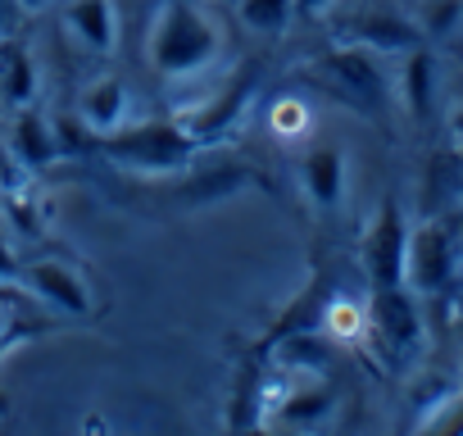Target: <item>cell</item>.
<instances>
[{
    "label": "cell",
    "instance_id": "obj_6",
    "mask_svg": "<svg viewBox=\"0 0 463 436\" xmlns=\"http://www.w3.org/2000/svg\"><path fill=\"white\" fill-rule=\"evenodd\" d=\"M19 282L33 300H42L46 309L64 314V318H91L96 314V291L87 282V273L69 260H33V264H19Z\"/></svg>",
    "mask_w": 463,
    "mask_h": 436
},
{
    "label": "cell",
    "instance_id": "obj_12",
    "mask_svg": "<svg viewBox=\"0 0 463 436\" xmlns=\"http://www.w3.org/2000/svg\"><path fill=\"white\" fill-rule=\"evenodd\" d=\"M37 96V69H33V51L24 46V37H5L0 42V100L10 109L33 105Z\"/></svg>",
    "mask_w": 463,
    "mask_h": 436
},
{
    "label": "cell",
    "instance_id": "obj_1",
    "mask_svg": "<svg viewBox=\"0 0 463 436\" xmlns=\"http://www.w3.org/2000/svg\"><path fill=\"white\" fill-rule=\"evenodd\" d=\"M146 55L159 78L186 82L218 64L222 55V24L209 0H159L146 33Z\"/></svg>",
    "mask_w": 463,
    "mask_h": 436
},
{
    "label": "cell",
    "instance_id": "obj_17",
    "mask_svg": "<svg viewBox=\"0 0 463 436\" xmlns=\"http://www.w3.org/2000/svg\"><path fill=\"white\" fill-rule=\"evenodd\" d=\"M323 323H327V336H336V341H359V336L368 332V309L341 296V300H327Z\"/></svg>",
    "mask_w": 463,
    "mask_h": 436
},
{
    "label": "cell",
    "instance_id": "obj_10",
    "mask_svg": "<svg viewBox=\"0 0 463 436\" xmlns=\"http://www.w3.org/2000/svg\"><path fill=\"white\" fill-rule=\"evenodd\" d=\"M10 155L19 168L37 173V168H51L60 159V137H55V123H46L33 105L14 109V128H10Z\"/></svg>",
    "mask_w": 463,
    "mask_h": 436
},
{
    "label": "cell",
    "instance_id": "obj_9",
    "mask_svg": "<svg viewBox=\"0 0 463 436\" xmlns=\"http://www.w3.org/2000/svg\"><path fill=\"white\" fill-rule=\"evenodd\" d=\"M64 28L91 55H114L118 51V10H114V0H73V5L64 10Z\"/></svg>",
    "mask_w": 463,
    "mask_h": 436
},
{
    "label": "cell",
    "instance_id": "obj_25",
    "mask_svg": "<svg viewBox=\"0 0 463 436\" xmlns=\"http://www.w3.org/2000/svg\"><path fill=\"white\" fill-rule=\"evenodd\" d=\"M19 5H24L28 14H37V10H46V5H51V0H19Z\"/></svg>",
    "mask_w": 463,
    "mask_h": 436
},
{
    "label": "cell",
    "instance_id": "obj_2",
    "mask_svg": "<svg viewBox=\"0 0 463 436\" xmlns=\"http://www.w3.org/2000/svg\"><path fill=\"white\" fill-rule=\"evenodd\" d=\"M195 150L200 141L168 118L132 123V128L118 123L114 132H100V155L123 173H186Z\"/></svg>",
    "mask_w": 463,
    "mask_h": 436
},
{
    "label": "cell",
    "instance_id": "obj_22",
    "mask_svg": "<svg viewBox=\"0 0 463 436\" xmlns=\"http://www.w3.org/2000/svg\"><path fill=\"white\" fill-rule=\"evenodd\" d=\"M0 282H19V260H14L5 237H0Z\"/></svg>",
    "mask_w": 463,
    "mask_h": 436
},
{
    "label": "cell",
    "instance_id": "obj_20",
    "mask_svg": "<svg viewBox=\"0 0 463 436\" xmlns=\"http://www.w3.org/2000/svg\"><path fill=\"white\" fill-rule=\"evenodd\" d=\"M269 128H273L278 137L296 141V137L309 128V114H305V105H300V100H278V105H273V114H269Z\"/></svg>",
    "mask_w": 463,
    "mask_h": 436
},
{
    "label": "cell",
    "instance_id": "obj_8",
    "mask_svg": "<svg viewBox=\"0 0 463 436\" xmlns=\"http://www.w3.org/2000/svg\"><path fill=\"white\" fill-rule=\"evenodd\" d=\"M368 332L386 355H413L422 346V314L409 287H377L368 300Z\"/></svg>",
    "mask_w": 463,
    "mask_h": 436
},
{
    "label": "cell",
    "instance_id": "obj_13",
    "mask_svg": "<svg viewBox=\"0 0 463 436\" xmlns=\"http://www.w3.org/2000/svg\"><path fill=\"white\" fill-rule=\"evenodd\" d=\"M78 109H82V123L91 132H114L123 123V114H128V87H123V78L100 73L96 82H87Z\"/></svg>",
    "mask_w": 463,
    "mask_h": 436
},
{
    "label": "cell",
    "instance_id": "obj_21",
    "mask_svg": "<svg viewBox=\"0 0 463 436\" xmlns=\"http://www.w3.org/2000/svg\"><path fill=\"white\" fill-rule=\"evenodd\" d=\"M24 19H28V10L19 5V0H0V42L19 37L24 33Z\"/></svg>",
    "mask_w": 463,
    "mask_h": 436
},
{
    "label": "cell",
    "instance_id": "obj_3",
    "mask_svg": "<svg viewBox=\"0 0 463 436\" xmlns=\"http://www.w3.org/2000/svg\"><path fill=\"white\" fill-rule=\"evenodd\" d=\"M309 78L323 87V91H332L336 100H345L354 114H364V118H373V123H382L386 118V73L377 69V51H364V46H336V51H327L323 60H314L309 64Z\"/></svg>",
    "mask_w": 463,
    "mask_h": 436
},
{
    "label": "cell",
    "instance_id": "obj_18",
    "mask_svg": "<svg viewBox=\"0 0 463 436\" xmlns=\"http://www.w3.org/2000/svg\"><path fill=\"white\" fill-rule=\"evenodd\" d=\"M458 10H463L458 0H427V10H422V19H418L422 37H445V33H454Z\"/></svg>",
    "mask_w": 463,
    "mask_h": 436
},
{
    "label": "cell",
    "instance_id": "obj_24",
    "mask_svg": "<svg viewBox=\"0 0 463 436\" xmlns=\"http://www.w3.org/2000/svg\"><path fill=\"white\" fill-rule=\"evenodd\" d=\"M454 336L463 341V291L454 296Z\"/></svg>",
    "mask_w": 463,
    "mask_h": 436
},
{
    "label": "cell",
    "instance_id": "obj_14",
    "mask_svg": "<svg viewBox=\"0 0 463 436\" xmlns=\"http://www.w3.org/2000/svg\"><path fill=\"white\" fill-rule=\"evenodd\" d=\"M400 96H404V105H409V114H413L418 123L431 118V105H436V60H431V51L413 46V51L404 55Z\"/></svg>",
    "mask_w": 463,
    "mask_h": 436
},
{
    "label": "cell",
    "instance_id": "obj_7",
    "mask_svg": "<svg viewBox=\"0 0 463 436\" xmlns=\"http://www.w3.org/2000/svg\"><path fill=\"white\" fill-rule=\"evenodd\" d=\"M404 255H409V218L395 200H382L377 218L359 242V264L368 287H404Z\"/></svg>",
    "mask_w": 463,
    "mask_h": 436
},
{
    "label": "cell",
    "instance_id": "obj_27",
    "mask_svg": "<svg viewBox=\"0 0 463 436\" xmlns=\"http://www.w3.org/2000/svg\"><path fill=\"white\" fill-rule=\"evenodd\" d=\"M458 159H463V155H458Z\"/></svg>",
    "mask_w": 463,
    "mask_h": 436
},
{
    "label": "cell",
    "instance_id": "obj_23",
    "mask_svg": "<svg viewBox=\"0 0 463 436\" xmlns=\"http://www.w3.org/2000/svg\"><path fill=\"white\" fill-rule=\"evenodd\" d=\"M332 5H336V0H296V10H300V14H327Z\"/></svg>",
    "mask_w": 463,
    "mask_h": 436
},
{
    "label": "cell",
    "instance_id": "obj_4",
    "mask_svg": "<svg viewBox=\"0 0 463 436\" xmlns=\"http://www.w3.org/2000/svg\"><path fill=\"white\" fill-rule=\"evenodd\" d=\"M327 19L345 46H364L377 55H409L413 46H422V28L382 0H336Z\"/></svg>",
    "mask_w": 463,
    "mask_h": 436
},
{
    "label": "cell",
    "instance_id": "obj_26",
    "mask_svg": "<svg viewBox=\"0 0 463 436\" xmlns=\"http://www.w3.org/2000/svg\"><path fill=\"white\" fill-rule=\"evenodd\" d=\"M10 413V400H5V391H0V418H5Z\"/></svg>",
    "mask_w": 463,
    "mask_h": 436
},
{
    "label": "cell",
    "instance_id": "obj_15",
    "mask_svg": "<svg viewBox=\"0 0 463 436\" xmlns=\"http://www.w3.org/2000/svg\"><path fill=\"white\" fill-rule=\"evenodd\" d=\"M237 14L246 28H255L264 37H282L296 14V0H237Z\"/></svg>",
    "mask_w": 463,
    "mask_h": 436
},
{
    "label": "cell",
    "instance_id": "obj_16",
    "mask_svg": "<svg viewBox=\"0 0 463 436\" xmlns=\"http://www.w3.org/2000/svg\"><path fill=\"white\" fill-rule=\"evenodd\" d=\"M327 413H332V391L327 386H309V391H291V400L282 404V422H291V427H318V422H327Z\"/></svg>",
    "mask_w": 463,
    "mask_h": 436
},
{
    "label": "cell",
    "instance_id": "obj_5",
    "mask_svg": "<svg viewBox=\"0 0 463 436\" xmlns=\"http://www.w3.org/2000/svg\"><path fill=\"white\" fill-rule=\"evenodd\" d=\"M458 228H449L445 218H422L418 228H409V255H404V287L418 296H436L454 282L458 273Z\"/></svg>",
    "mask_w": 463,
    "mask_h": 436
},
{
    "label": "cell",
    "instance_id": "obj_11",
    "mask_svg": "<svg viewBox=\"0 0 463 436\" xmlns=\"http://www.w3.org/2000/svg\"><path fill=\"white\" fill-rule=\"evenodd\" d=\"M300 182H305V195L314 209H336L341 195H345V155L341 146H314L305 159H300Z\"/></svg>",
    "mask_w": 463,
    "mask_h": 436
},
{
    "label": "cell",
    "instance_id": "obj_19",
    "mask_svg": "<svg viewBox=\"0 0 463 436\" xmlns=\"http://www.w3.org/2000/svg\"><path fill=\"white\" fill-rule=\"evenodd\" d=\"M418 427H427V431H463V395H458V391H449L431 413H422V418H418Z\"/></svg>",
    "mask_w": 463,
    "mask_h": 436
}]
</instances>
